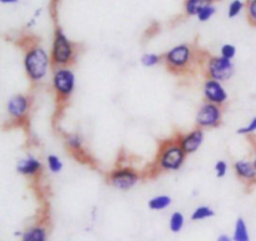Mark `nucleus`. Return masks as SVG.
I'll list each match as a JSON object with an SVG mask.
<instances>
[{"label": "nucleus", "mask_w": 256, "mask_h": 241, "mask_svg": "<svg viewBox=\"0 0 256 241\" xmlns=\"http://www.w3.org/2000/svg\"><path fill=\"white\" fill-rule=\"evenodd\" d=\"M65 146L74 156H82L85 154V140L84 136L79 132H69L64 138Z\"/></svg>", "instance_id": "obj_14"}, {"label": "nucleus", "mask_w": 256, "mask_h": 241, "mask_svg": "<svg viewBox=\"0 0 256 241\" xmlns=\"http://www.w3.org/2000/svg\"><path fill=\"white\" fill-rule=\"evenodd\" d=\"M232 168H234L236 176L242 182H245V184H254V182H256V170L254 164H252V160H236Z\"/></svg>", "instance_id": "obj_13"}, {"label": "nucleus", "mask_w": 256, "mask_h": 241, "mask_svg": "<svg viewBox=\"0 0 256 241\" xmlns=\"http://www.w3.org/2000/svg\"><path fill=\"white\" fill-rule=\"evenodd\" d=\"M202 94H204L205 102L219 105V106H224L229 100V94L222 82L214 79H205L204 85H202Z\"/></svg>", "instance_id": "obj_10"}, {"label": "nucleus", "mask_w": 256, "mask_h": 241, "mask_svg": "<svg viewBox=\"0 0 256 241\" xmlns=\"http://www.w3.org/2000/svg\"><path fill=\"white\" fill-rule=\"evenodd\" d=\"M172 199L169 195H156L148 202V206L152 212H164L172 205Z\"/></svg>", "instance_id": "obj_17"}, {"label": "nucleus", "mask_w": 256, "mask_h": 241, "mask_svg": "<svg viewBox=\"0 0 256 241\" xmlns=\"http://www.w3.org/2000/svg\"><path fill=\"white\" fill-rule=\"evenodd\" d=\"M46 165H48V170H49L50 172H52V174H59V172H62V168H64V164H62V159L55 154L48 155Z\"/></svg>", "instance_id": "obj_21"}, {"label": "nucleus", "mask_w": 256, "mask_h": 241, "mask_svg": "<svg viewBox=\"0 0 256 241\" xmlns=\"http://www.w3.org/2000/svg\"><path fill=\"white\" fill-rule=\"evenodd\" d=\"M214 14H215V8L212 6V5H209V6L204 8V9L198 14V19H199L200 22H208V20H209Z\"/></svg>", "instance_id": "obj_27"}, {"label": "nucleus", "mask_w": 256, "mask_h": 241, "mask_svg": "<svg viewBox=\"0 0 256 241\" xmlns=\"http://www.w3.org/2000/svg\"><path fill=\"white\" fill-rule=\"evenodd\" d=\"M220 55L222 58H225V59L232 60L235 58V55H236V46L232 44H224L222 46V49H220Z\"/></svg>", "instance_id": "obj_23"}, {"label": "nucleus", "mask_w": 256, "mask_h": 241, "mask_svg": "<svg viewBox=\"0 0 256 241\" xmlns=\"http://www.w3.org/2000/svg\"><path fill=\"white\" fill-rule=\"evenodd\" d=\"M75 46L69 38L62 32V29H56L52 42V52H50V58H52V66H70L75 62Z\"/></svg>", "instance_id": "obj_5"}, {"label": "nucleus", "mask_w": 256, "mask_h": 241, "mask_svg": "<svg viewBox=\"0 0 256 241\" xmlns=\"http://www.w3.org/2000/svg\"><path fill=\"white\" fill-rule=\"evenodd\" d=\"M24 69L26 76L32 84H39L49 74L50 68L52 66V58L49 52L40 45H32L25 52Z\"/></svg>", "instance_id": "obj_1"}, {"label": "nucleus", "mask_w": 256, "mask_h": 241, "mask_svg": "<svg viewBox=\"0 0 256 241\" xmlns=\"http://www.w3.org/2000/svg\"><path fill=\"white\" fill-rule=\"evenodd\" d=\"M244 8V4L240 0H234L232 4L229 5V12H228V16L229 18H235L240 14V12Z\"/></svg>", "instance_id": "obj_26"}, {"label": "nucleus", "mask_w": 256, "mask_h": 241, "mask_svg": "<svg viewBox=\"0 0 256 241\" xmlns=\"http://www.w3.org/2000/svg\"><path fill=\"white\" fill-rule=\"evenodd\" d=\"M228 168H229V165H228V162H225V160H218V162H215L214 170L215 174H216V176L219 178V179H222V178L226 176Z\"/></svg>", "instance_id": "obj_25"}, {"label": "nucleus", "mask_w": 256, "mask_h": 241, "mask_svg": "<svg viewBox=\"0 0 256 241\" xmlns=\"http://www.w3.org/2000/svg\"><path fill=\"white\" fill-rule=\"evenodd\" d=\"M248 16H249L250 22L256 25V0H252L248 6Z\"/></svg>", "instance_id": "obj_28"}, {"label": "nucleus", "mask_w": 256, "mask_h": 241, "mask_svg": "<svg viewBox=\"0 0 256 241\" xmlns=\"http://www.w3.org/2000/svg\"><path fill=\"white\" fill-rule=\"evenodd\" d=\"M162 62V55L155 54V52H148L140 58V62L145 68H152L159 65Z\"/></svg>", "instance_id": "obj_22"}, {"label": "nucleus", "mask_w": 256, "mask_h": 241, "mask_svg": "<svg viewBox=\"0 0 256 241\" xmlns=\"http://www.w3.org/2000/svg\"><path fill=\"white\" fill-rule=\"evenodd\" d=\"M215 216V212L212 206L208 205H200V206L195 208L194 212H192V222H204V220L212 219Z\"/></svg>", "instance_id": "obj_19"}, {"label": "nucleus", "mask_w": 256, "mask_h": 241, "mask_svg": "<svg viewBox=\"0 0 256 241\" xmlns=\"http://www.w3.org/2000/svg\"><path fill=\"white\" fill-rule=\"evenodd\" d=\"M212 2L214 0H186V2H185V12H186L188 15H192V16L196 15L198 16V14L204 8L212 5Z\"/></svg>", "instance_id": "obj_18"}, {"label": "nucleus", "mask_w": 256, "mask_h": 241, "mask_svg": "<svg viewBox=\"0 0 256 241\" xmlns=\"http://www.w3.org/2000/svg\"><path fill=\"white\" fill-rule=\"evenodd\" d=\"M252 164H254L255 170H256V152H255V155H254V159H252Z\"/></svg>", "instance_id": "obj_31"}, {"label": "nucleus", "mask_w": 256, "mask_h": 241, "mask_svg": "<svg viewBox=\"0 0 256 241\" xmlns=\"http://www.w3.org/2000/svg\"><path fill=\"white\" fill-rule=\"evenodd\" d=\"M254 132H256V115L246 125H245V126L236 130V134L239 135H252L254 134Z\"/></svg>", "instance_id": "obj_24"}, {"label": "nucleus", "mask_w": 256, "mask_h": 241, "mask_svg": "<svg viewBox=\"0 0 256 241\" xmlns=\"http://www.w3.org/2000/svg\"><path fill=\"white\" fill-rule=\"evenodd\" d=\"M176 139L182 150L186 152V155H192L195 154L202 148L205 139V132L200 128H196V129L192 130L186 134H180Z\"/></svg>", "instance_id": "obj_11"}, {"label": "nucleus", "mask_w": 256, "mask_h": 241, "mask_svg": "<svg viewBox=\"0 0 256 241\" xmlns=\"http://www.w3.org/2000/svg\"><path fill=\"white\" fill-rule=\"evenodd\" d=\"M15 169L22 176L36 178L42 172V162L34 155H28L16 162Z\"/></svg>", "instance_id": "obj_12"}, {"label": "nucleus", "mask_w": 256, "mask_h": 241, "mask_svg": "<svg viewBox=\"0 0 256 241\" xmlns=\"http://www.w3.org/2000/svg\"><path fill=\"white\" fill-rule=\"evenodd\" d=\"M222 109L219 105L205 102L195 115V124L200 129H214L222 124Z\"/></svg>", "instance_id": "obj_7"}, {"label": "nucleus", "mask_w": 256, "mask_h": 241, "mask_svg": "<svg viewBox=\"0 0 256 241\" xmlns=\"http://www.w3.org/2000/svg\"><path fill=\"white\" fill-rule=\"evenodd\" d=\"M202 70L206 79H214L218 82H228L235 72V65L232 60L220 56H209L202 64Z\"/></svg>", "instance_id": "obj_6"}, {"label": "nucleus", "mask_w": 256, "mask_h": 241, "mask_svg": "<svg viewBox=\"0 0 256 241\" xmlns=\"http://www.w3.org/2000/svg\"><path fill=\"white\" fill-rule=\"evenodd\" d=\"M186 160V152L180 146L176 138L162 142L156 158V166L162 172H178Z\"/></svg>", "instance_id": "obj_2"}, {"label": "nucleus", "mask_w": 256, "mask_h": 241, "mask_svg": "<svg viewBox=\"0 0 256 241\" xmlns=\"http://www.w3.org/2000/svg\"><path fill=\"white\" fill-rule=\"evenodd\" d=\"M195 55L192 48L188 44H180L172 48L162 55L165 66L170 72L175 75H182L189 72L194 66Z\"/></svg>", "instance_id": "obj_3"}, {"label": "nucleus", "mask_w": 256, "mask_h": 241, "mask_svg": "<svg viewBox=\"0 0 256 241\" xmlns=\"http://www.w3.org/2000/svg\"><path fill=\"white\" fill-rule=\"evenodd\" d=\"M52 86L55 98L60 105L66 104L76 86V76L70 66L54 68Z\"/></svg>", "instance_id": "obj_4"}, {"label": "nucleus", "mask_w": 256, "mask_h": 241, "mask_svg": "<svg viewBox=\"0 0 256 241\" xmlns=\"http://www.w3.org/2000/svg\"><path fill=\"white\" fill-rule=\"evenodd\" d=\"M0 2L2 4H15V2H18V0H0Z\"/></svg>", "instance_id": "obj_30"}, {"label": "nucleus", "mask_w": 256, "mask_h": 241, "mask_svg": "<svg viewBox=\"0 0 256 241\" xmlns=\"http://www.w3.org/2000/svg\"><path fill=\"white\" fill-rule=\"evenodd\" d=\"M185 226V216L182 212H174L170 215L169 219V230L172 234H179Z\"/></svg>", "instance_id": "obj_20"}, {"label": "nucleus", "mask_w": 256, "mask_h": 241, "mask_svg": "<svg viewBox=\"0 0 256 241\" xmlns=\"http://www.w3.org/2000/svg\"><path fill=\"white\" fill-rule=\"evenodd\" d=\"M108 179H109V184L112 188L122 190V192H128L140 182V175L132 168L124 166L116 168V169L112 170L109 176H108Z\"/></svg>", "instance_id": "obj_8"}, {"label": "nucleus", "mask_w": 256, "mask_h": 241, "mask_svg": "<svg viewBox=\"0 0 256 241\" xmlns=\"http://www.w3.org/2000/svg\"><path fill=\"white\" fill-rule=\"evenodd\" d=\"M32 108V100L28 95L16 94L12 95L6 104V112L10 119L15 122H22L26 119Z\"/></svg>", "instance_id": "obj_9"}, {"label": "nucleus", "mask_w": 256, "mask_h": 241, "mask_svg": "<svg viewBox=\"0 0 256 241\" xmlns=\"http://www.w3.org/2000/svg\"><path fill=\"white\" fill-rule=\"evenodd\" d=\"M46 226L44 224H34L26 228L20 236V241H48Z\"/></svg>", "instance_id": "obj_15"}, {"label": "nucleus", "mask_w": 256, "mask_h": 241, "mask_svg": "<svg viewBox=\"0 0 256 241\" xmlns=\"http://www.w3.org/2000/svg\"><path fill=\"white\" fill-rule=\"evenodd\" d=\"M232 240L234 241H252L250 238L249 228L244 218H238L234 225V232H232Z\"/></svg>", "instance_id": "obj_16"}, {"label": "nucleus", "mask_w": 256, "mask_h": 241, "mask_svg": "<svg viewBox=\"0 0 256 241\" xmlns=\"http://www.w3.org/2000/svg\"><path fill=\"white\" fill-rule=\"evenodd\" d=\"M216 241H234L232 240V236L228 234H220L219 236L216 238Z\"/></svg>", "instance_id": "obj_29"}]
</instances>
